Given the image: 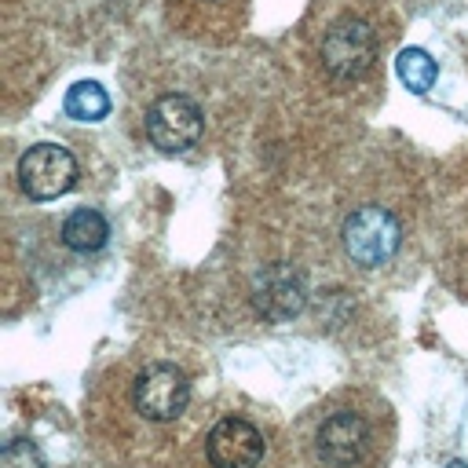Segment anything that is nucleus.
Segmentation results:
<instances>
[{
	"mask_svg": "<svg viewBox=\"0 0 468 468\" xmlns=\"http://www.w3.org/2000/svg\"><path fill=\"white\" fill-rule=\"evenodd\" d=\"M366 439H369L366 420L358 413H351V410H340V413H333V417L322 420L318 439H314V450H318V457L329 468H351L362 457Z\"/></svg>",
	"mask_w": 468,
	"mask_h": 468,
	"instance_id": "nucleus-7",
	"label": "nucleus"
},
{
	"mask_svg": "<svg viewBox=\"0 0 468 468\" xmlns=\"http://www.w3.org/2000/svg\"><path fill=\"white\" fill-rule=\"evenodd\" d=\"M344 252L351 256V263L373 271L380 263H388L399 245H402V223L395 219L391 208L384 205H362L344 219Z\"/></svg>",
	"mask_w": 468,
	"mask_h": 468,
	"instance_id": "nucleus-1",
	"label": "nucleus"
},
{
	"mask_svg": "<svg viewBox=\"0 0 468 468\" xmlns=\"http://www.w3.org/2000/svg\"><path fill=\"white\" fill-rule=\"evenodd\" d=\"M446 468H468V464H464V461H450Z\"/></svg>",
	"mask_w": 468,
	"mask_h": 468,
	"instance_id": "nucleus-13",
	"label": "nucleus"
},
{
	"mask_svg": "<svg viewBox=\"0 0 468 468\" xmlns=\"http://www.w3.org/2000/svg\"><path fill=\"white\" fill-rule=\"evenodd\" d=\"M106 238H110V223L95 208H73L62 219V245L73 252H95L106 245Z\"/></svg>",
	"mask_w": 468,
	"mask_h": 468,
	"instance_id": "nucleus-9",
	"label": "nucleus"
},
{
	"mask_svg": "<svg viewBox=\"0 0 468 468\" xmlns=\"http://www.w3.org/2000/svg\"><path fill=\"white\" fill-rule=\"evenodd\" d=\"M201 110L186 95H161L146 110V135L161 154H183L201 139Z\"/></svg>",
	"mask_w": 468,
	"mask_h": 468,
	"instance_id": "nucleus-4",
	"label": "nucleus"
},
{
	"mask_svg": "<svg viewBox=\"0 0 468 468\" xmlns=\"http://www.w3.org/2000/svg\"><path fill=\"white\" fill-rule=\"evenodd\" d=\"M18 183L33 201L62 197L77 183V161L58 143H37L18 157Z\"/></svg>",
	"mask_w": 468,
	"mask_h": 468,
	"instance_id": "nucleus-3",
	"label": "nucleus"
},
{
	"mask_svg": "<svg viewBox=\"0 0 468 468\" xmlns=\"http://www.w3.org/2000/svg\"><path fill=\"white\" fill-rule=\"evenodd\" d=\"M132 402L146 420H176L190 402V380L172 362H150L135 377Z\"/></svg>",
	"mask_w": 468,
	"mask_h": 468,
	"instance_id": "nucleus-5",
	"label": "nucleus"
},
{
	"mask_svg": "<svg viewBox=\"0 0 468 468\" xmlns=\"http://www.w3.org/2000/svg\"><path fill=\"white\" fill-rule=\"evenodd\" d=\"M252 300H256V311L263 318H274V322H285L292 318L300 307H303V282L296 271L289 267H271L256 278V289H252Z\"/></svg>",
	"mask_w": 468,
	"mask_h": 468,
	"instance_id": "nucleus-8",
	"label": "nucleus"
},
{
	"mask_svg": "<svg viewBox=\"0 0 468 468\" xmlns=\"http://www.w3.org/2000/svg\"><path fill=\"white\" fill-rule=\"evenodd\" d=\"M62 110H66V117H73V121H102V117L110 113V95H106L102 84H95V80H77V84L66 91Z\"/></svg>",
	"mask_w": 468,
	"mask_h": 468,
	"instance_id": "nucleus-10",
	"label": "nucleus"
},
{
	"mask_svg": "<svg viewBox=\"0 0 468 468\" xmlns=\"http://www.w3.org/2000/svg\"><path fill=\"white\" fill-rule=\"evenodd\" d=\"M205 450L212 468H256L263 461V435L245 417H223L208 431Z\"/></svg>",
	"mask_w": 468,
	"mask_h": 468,
	"instance_id": "nucleus-6",
	"label": "nucleus"
},
{
	"mask_svg": "<svg viewBox=\"0 0 468 468\" xmlns=\"http://www.w3.org/2000/svg\"><path fill=\"white\" fill-rule=\"evenodd\" d=\"M0 468H44V457L37 450V442L29 439H11L0 450Z\"/></svg>",
	"mask_w": 468,
	"mask_h": 468,
	"instance_id": "nucleus-12",
	"label": "nucleus"
},
{
	"mask_svg": "<svg viewBox=\"0 0 468 468\" xmlns=\"http://www.w3.org/2000/svg\"><path fill=\"white\" fill-rule=\"evenodd\" d=\"M395 73H399V80H402L410 91L424 95V91L435 84L439 66H435V58H431L424 48H406V51L395 58Z\"/></svg>",
	"mask_w": 468,
	"mask_h": 468,
	"instance_id": "nucleus-11",
	"label": "nucleus"
},
{
	"mask_svg": "<svg viewBox=\"0 0 468 468\" xmlns=\"http://www.w3.org/2000/svg\"><path fill=\"white\" fill-rule=\"evenodd\" d=\"M322 69L336 80H358L377 58V33L362 18H336L322 37Z\"/></svg>",
	"mask_w": 468,
	"mask_h": 468,
	"instance_id": "nucleus-2",
	"label": "nucleus"
}]
</instances>
